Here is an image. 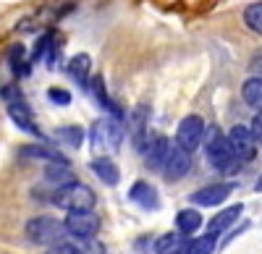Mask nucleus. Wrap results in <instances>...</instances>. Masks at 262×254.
I'll use <instances>...</instances> for the list:
<instances>
[{
  "instance_id": "f257e3e1",
  "label": "nucleus",
  "mask_w": 262,
  "mask_h": 254,
  "mask_svg": "<svg viewBox=\"0 0 262 254\" xmlns=\"http://www.w3.org/2000/svg\"><path fill=\"white\" fill-rule=\"evenodd\" d=\"M205 157L207 163L221 173H236L238 171V160L233 157L231 147L226 142V134L217 129V126H205Z\"/></svg>"
},
{
  "instance_id": "f03ea898",
  "label": "nucleus",
  "mask_w": 262,
  "mask_h": 254,
  "mask_svg": "<svg viewBox=\"0 0 262 254\" xmlns=\"http://www.w3.org/2000/svg\"><path fill=\"white\" fill-rule=\"evenodd\" d=\"M90 142H92V150L97 155H111L116 152L121 142H123V126L118 118H100L95 121L92 131H90Z\"/></svg>"
},
{
  "instance_id": "7ed1b4c3",
  "label": "nucleus",
  "mask_w": 262,
  "mask_h": 254,
  "mask_svg": "<svg viewBox=\"0 0 262 254\" xmlns=\"http://www.w3.org/2000/svg\"><path fill=\"white\" fill-rule=\"evenodd\" d=\"M53 202L63 210H95L97 204V197L95 192L86 183H79V181H69L55 189L53 194Z\"/></svg>"
},
{
  "instance_id": "20e7f679",
  "label": "nucleus",
  "mask_w": 262,
  "mask_h": 254,
  "mask_svg": "<svg viewBox=\"0 0 262 254\" xmlns=\"http://www.w3.org/2000/svg\"><path fill=\"white\" fill-rule=\"evenodd\" d=\"M27 236L32 244H39V246H50L55 241H63L66 236V225L63 220L58 218H50V215H37L27 223Z\"/></svg>"
},
{
  "instance_id": "39448f33",
  "label": "nucleus",
  "mask_w": 262,
  "mask_h": 254,
  "mask_svg": "<svg viewBox=\"0 0 262 254\" xmlns=\"http://www.w3.org/2000/svg\"><path fill=\"white\" fill-rule=\"evenodd\" d=\"M63 225H66V234H71L76 239H90V236H97L100 230V215L95 210H69Z\"/></svg>"
},
{
  "instance_id": "423d86ee",
  "label": "nucleus",
  "mask_w": 262,
  "mask_h": 254,
  "mask_svg": "<svg viewBox=\"0 0 262 254\" xmlns=\"http://www.w3.org/2000/svg\"><path fill=\"white\" fill-rule=\"evenodd\" d=\"M226 142H228L231 152H233V157H236L238 163H252V160L257 157V142H254V136H252L249 126H244V123L233 126V129L226 134Z\"/></svg>"
},
{
  "instance_id": "0eeeda50",
  "label": "nucleus",
  "mask_w": 262,
  "mask_h": 254,
  "mask_svg": "<svg viewBox=\"0 0 262 254\" xmlns=\"http://www.w3.org/2000/svg\"><path fill=\"white\" fill-rule=\"evenodd\" d=\"M205 126H207V123H205V118H200V116H186V118H181L179 129H176V144L181 147V150H186V152L200 150Z\"/></svg>"
},
{
  "instance_id": "6e6552de",
  "label": "nucleus",
  "mask_w": 262,
  "mask_h": 254,
  "mask_svg": "<svg viewBox=\"0 0 262 254\" xmlns=\"http://www.w3.org/2000/svg\"><path fill=\"white\" fill-rule=\"evenodd\" d=\"M189 168H191L189 152L181 150L179 144H176V147L170 144V150H168V155H165V160H163V165H160L163 178H168V181H179V178H184V176L189 173Z\"/></svg>"
},
{
  "instance_id": "1a4fd4ad",
  "label": "nucleus",
  "mask_w": 262,
  "mask_h": 254,
  "mask_svg": "<svg viewBox=\"0 0 262 254\" xmlns=\"http://www.w3.org/2000/svg\"><path fill=\"white\" fill-rule=\"evenodd\" d=\"M233 189H236V183H212V186H205L200 192H194L189 199H191V204H200V207H217L231 197Z\"/></svg>"
},
{
  "instance_id": "9d476101",
  "label": "nucleus",
  "mask_w": 262,
  "mask_h": 254,
  "mask_svg": "<svg viewBox=\"0 0 262 254\" xmlns=\"http://www.w3.org/2000/svg\"><path fill=\"white\" fill-rule=\"evenodd\" d=\"M8 116H11V121L18 126V129H24L27 134L39 136V129H37V123H34V118H32V110L27 108V102L18 97V92H16V97L8 102Z\"/></svg>"
},
{
  "instance_id": "9b49d317",
  "label": "nucleus",
  "mask_w": 262,
  "mask_h": 254,
  "mask_svg": "<svg viewBox=\"0 0 262 254\" xmlns=\"http://www.w3.org/2000/svg\"><path fill=\"white\" fill-rule=\"evenodd\" d=\"M128 199L139 204L142 210H158L160 207V197H158V189H152V183L147 181H137L134 186H131V192H128Z\"/></svg>"
},
{
  "instance_id": "f8f14e48",
  "label": "nucleus",
  "mask_w": 262,
  "mask_h": 254,
  "mask_svg": "<svg viewBox=\"0 0 262 254\" xmlns=\"http://www.w3.org/2000/svg\"><path fill=\"white\" fill-rule=\"evenodd\" d=\"M90 168L95 171V176H97L102 183H107V186H116V183L121 181V171H118V165L111 160V155H97Z\"/></svg>"
},
{
  "instance_id": "ddd939ff",
  "label": "nucleus",
  "mask_w": 262,
  "mask_h": 254,
  "mask_svg": "<svg viewBox=\"0 0 262 254\" xmlns=\"http://www.w3.org/2000/svg\"><path fill=\"white\" fill-rule=\"evenodd\" d=\"M242 210H244V204H231V207H226V210H221L210 223H207V230L210 234H215V236H221V234H226V230L238 220V215H242Z\"/></svg>"
},
{
  "instance_id": "4468645a",
  "label": "nucleus",
  "mask_w": 262,
  "mask_h": 254,
  "mask_svg": "<svg viewBox=\"0 0 262 254\" xmlns=\"http://www.w3.org/2000/svg\"><path fill=\"white\" fill-rule=\"evenodd\" d=\"M21 157L24 160H29V157L32 160H48V163H69L55 147H48V144H29L21 150Z\"/></svg>"
},
{
  "instance_id": "2eb2a0df",
  "label": "nucleus",
  "mask_w": 262,
  "mask_h": 254,
  "mask_svg": "<svg viewBox=\"0 0 262 254\" xmlns=\"http://www.w3.org/2000/svg\"><path fill=\"white\" fill-rule=\"evenodd\" d=\"M90 71H92V58L86 53H79L69 60V74L76 84H81V87H86V81H90Z\"/></svg>"
},
{
  "instance_id": "dca6fc26",
  "label": "nucleus",
  "mask_w": 262,
  "mask_h": 254,
  "mask_svg": "<svg viewBox=\"0 0 262 254\" xmlns=\"http://www.w3.org/2000/svg\"><path fill=\"white\" fill-rule=\"evenodd\" d=\"M200 225H202V215L196 213V210H191V207L181 210V213L176 215V228H179V234H184V236L200 230Z\"/></svg>"
},
{
  "instance_id": "f3484780",
  "label": "nucleus",
  "mask_w": 262,
  "mask_h": 254,
  "mask_svg": "<svg viewBox=\"0 0 262 254\" xmlns=\"http://www.w3.org/2000/svg\"><path fill=\"white\" fill-rule=\"evenodd\" d=\"M45 181H48V183H55V189L63 186V183H69V181H74V173H71L69 163H48V168H45Z\"/></svg>"
},
{
  "instance_id": "a211bd4d",
  "label": "nucleus",
  "mask_w": 262,
  "mask_h": 254,
  "mask_svg": "<svg viewBox=\"0 0 262 254\" xmlns=\"http://www.w3.org/2000/svg\"><path fill=\"white\" fill-rule=\"evenodd\" d=\"M215 244H217V236L207 230L205 236H196V239L186 241L181 251H184V254H212V251H215Z\"/></svg>"
},
{
  "instance_id": "6ab92c4d",
  "label": "nucleus",
  "mask_w": 262,
  "mask_h": 254,
  "mask_svg": "<svg viewBox=\"0 0 262 254\" xmlns=\"http://www.w3.org/2000/svg\"><path fill=\"white\" fill-rule=\"evenodd\" d=\"M242 97L247 100V105H252V108L257 113H262V79H247L244 87H242Z\"/></svg>"
},
{
  "instance_id": "aec40b11",
  "label": "nucleus",
  "mask_w": 262,
  "mask_h": 254,
  "mask_svg": "<svg viewBox=\"0 0 262 254\" xmlns=\"http://www.w3.org/2000/svg\"><path fill=\"white\" fill-rule=\"evenodd\" d=\"M184 249V234L173 230V234H163L155 244V251L158 254H181Z\"/></svg>"
},
{
  "instance_id": "412c9836",
  "label": "nucleus",
  "mask_w": 262,
  "mask_h": 254,
  "mask_svg": "<svg viewBox=\"0 0 262 254\" xmlns=\"http://www.w3.org/2000/svg\"><path fill=\"white\" fill-rule=\"evenodd\" d=\"M90 87H92V95H95V100L102 105V108L105 110H111L116 118H121V108H118V105L111 100V97H107V92H105V81H102V76H95L92 79V84H90Z\"/></svg>"
},
{
  "instance_id": "4be33fe9",
  "label": "nucleus",
  "mask_w": 262,
  "mask_h": 254,
  "mask_svg": "<svg viewBox=\"0 0 262 254\" xmlns=\"http://www.w3.org/2000/svg\"><path fill=\"white\" fill-rule=\"evenodd\" d=\"M55 139H58L63 147H81L84 131L79 129V126H60V129L55 131Z\"/></svg>"
},
{
  "instance_id": "5701e85b",
  "label": "nucleus",
  "mask_w": 262,
  "mask_h": 254,
  "mask_svg": "<svg viewBox=\"0 0 262 254\" xmlns=\"http://www.w3.org/2000/svg\"><path fill=\"white\" fill-rule=\"evenodd\" d=\"M244 24H247L252 32L262 34V3H252V6L244 11Z\"/></svg>"
},
{
  "instance_id": "b1692460",
  "label": "nucleus",
  "mask_w": 262,
  "mask_h": 254,
  "mask_svg": "<svg viewBox=\"0 0 262 254\" xmlns=\"http://www.w3.org/2000/svg\"><path fill=\"white\" fill-rule=\"evenodd\" d=\"M79 254H105V246H102L95 236H90V239H81Z\"/></svg>"
},
{
  "instance_id": "393cba45",
  "label": "nucleus",
  "mask_w": 262,
  "mask_h": 254,
  "mask_svg": "<svg viewBox=\"0 0 262 254\" xmlns=\"http://www.w3.org/2000/svg\"><path fill=\"white\" fill-rule=\"evenodd\" d=\"M48 100L55 102V105H71V95L66 89H60V87H50L48 89Z\"/></svg>"
},
{
  "instance_id": "a878e982",
  "label": "nucleus",
  "mask_w": 262,
  "mask_h": 254,
  "mask_svg": "<svg viewBox=\"0 0 262 254\" xmlns=\"http://www.w3.org/2000/svg\"><path fill=\"white\" fill-rule=\"evenodd\" d=\"M45 254H79V246L66 244V241H55V244H50V249Z\"/></svg>"
},
{
  "instance_id": "bb28decb",
  "label": "nucleus",
  "mask_w": 262,
  "mask_h": 254,
  "mask_svg": "<svg viewBox=\"0 0 262 254\" xmlns=\"http://www.w3.org/2000/svg\"><path fill=\"white\" fill-rule=\"evenodd\" d=\"M252 136H254V142H257V147H262V113H257L254 118H252Z\"/></svg>"
},
{
  "instance_id": "cd10ccee",
  "label": "nucleus",
  "mask_w": 262,
  "mask_h": 254,
  "mask_svg": "<svg viewBox=\"0 0 262 254\" xmlns=\"http://www.w3.org/2000/svg\"><path fill=\"white\" fill-rule=\"evenodd\" d=\"M254 192H259V194H262V176H259V178H257V183H254Z\"/></svg>"
}]
</instances>
